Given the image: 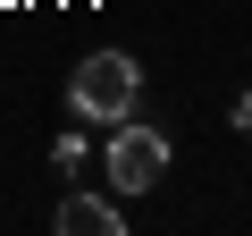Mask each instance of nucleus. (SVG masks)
Returning a JSON list of instances; mask_svg holds the SVG:
<instances>
[{"label":"nucleus","mask_w":252,"mask_h":236,"mask_svg":"<svg viewBox=\"0 0 252 236\" xmlns=\"http://www.w3.org/2000/svg\"><path fill=\"white\" fill-rule=\"evenodd\" d=\"M168 177V135L160 127H118L109 135V186L118 194H152Z\"/></svg>","instance_id":"nucleus-2"},{"label":"nucleus","mask_w":252,"mask_h":236,"mask_svg":"<svg viewBox=\"0 0 252 236\" xmlns=\"http://www.w3.org/2000/svg\"><path fill=\"white\" fill-rule=\"evenodd\" d=\"M126 219H118V202H101V194H67L59 202V236H118Z\"/></svg>","instance_id":"nucleus-3"},{"label":"nucleus","mask_w":252,"mask_h":236,"mask_svg":"<svg viewBox=\"0 0 252 236\" xmlns=\"http://www.w3.org/2000/svg\"><path fill=\"white\" fill-rule=\"evenodd\" d=\"M135 93H143V76H135V59H126V51H84L76 76H67V110L93 118V127H126Z\"/></svg>","instance_id":"nucleus-1"},{"label":"nucleus","mask_w":252,"mask_h":236,"mask_svg":"<svg viewBox=\"0 0 252 236\" xmlns=\"http://www.w3.org/2000/svg\"><path fill=\"white\" fill-rule=\"evenodd\" d=\"M235 135H244V144H252V84H244V93H235Z\"/></svg>","instance_id":"nucleus-4"}]
</instances>
